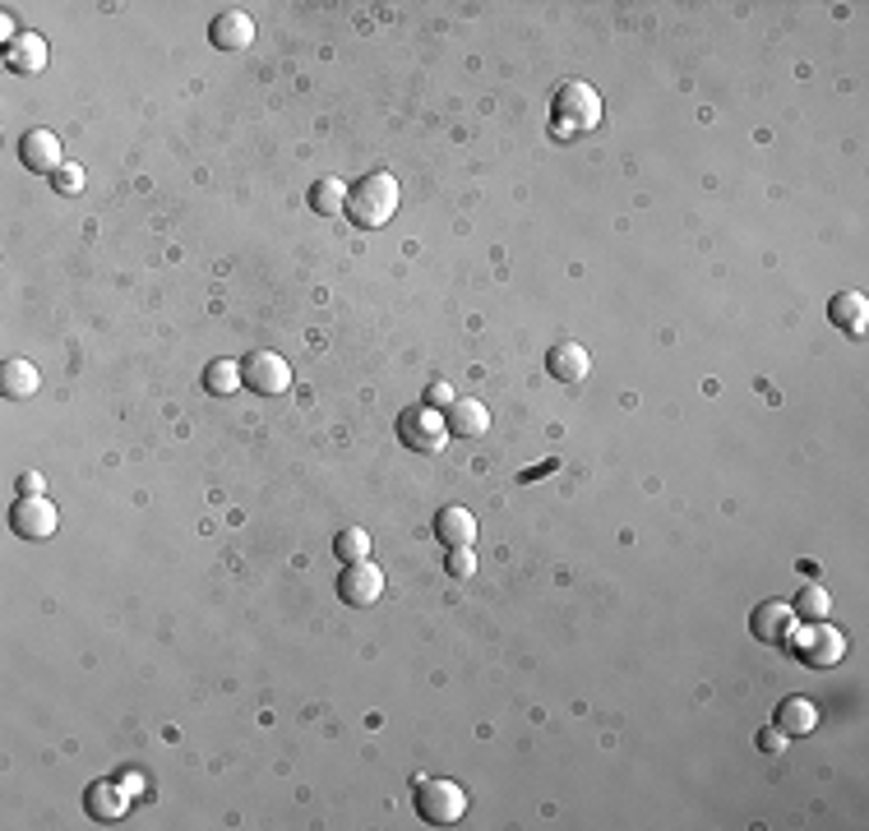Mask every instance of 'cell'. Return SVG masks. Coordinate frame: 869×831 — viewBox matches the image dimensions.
I'll use <instances>...</instances> for the list:
<instances>
[{
    "instance_id": "30bf717a",
    "label": "cell",
    "mask_w": 869,
    "mask_h": 831,
    "mask_svg": "<svg viewBox=\"0 0 869 831\" xmlns=\"http://www.w3.org/2000/svg\"><path fill=\"white\" fill-rule=\"evenodd\" d=\"M19 162L29 171H42V176H56L65 167V153H60V139L52 130H29L24 139H19Z\"/></svg>"
},
{
    "instance_id": "484cf974",
    "label": "cell",
    "mask_w": 869,
    "mask_h": 831,
    "mask_svg": "<svg viewBox=\"0 0 869 831\" xmlns=\"http://www.w3.org/2000/svg\"><path fill=\"white\" fill-rule=\"evenodd\" d=\"M754 744H759V753H768V757H777V753H787V734H782V730H777V726H772V730L764 726V730H759V739H754Z\"/></svg>"
},
{
    "instance_id": "ffe728a7",
    "label": "cell",
    "mask_w": 869,
    "mask_h": 831,
    "mask_svg": "<svg viewBox=\"0 0 869 831\" xmlns=\"http://www.w3.org/2000/svg\"><path fill=\"white\" fill-rule=\"evenodd\" d=\"M310 209H315L320 217H333L347 209V186L338 181V176H324V181L310 186Z\"/></svg>"
},
{
    "instance_id": "52a82bcc",
    "label": "cell",
    "mask_w": 869,
    "mask_h": 831,
    "mask_svg": "<svg viewBox=\"0 0 869 831\" xmlns=\"http://www.w3.org/2000/svg\"><path fill=\"white\" fill-rule=\"evenodd\" d=\"M385 596V569L370 564V559H356V564H343L338 573V600L343 605H356V610H366Z\"/></svg>"
},
{
    "instance_id": "2e32d148",
    "label": "cell",
    "mask_w": 869,
    "mask_h": 831,
    "mask_svg": "<svg viewBox=\"0 0 869 831\" xmlns=\"http://www.w3.org/2000/svg\"><path fill=\"white\" fill-rule=\"evenodd\" d=\"M5 65H10L14 75H42V70H47V37L19 33L10 47H5Z\"/></svg>"
},
{
    "instance_id": "ac0fdd59",
    "label": "cell",
    "mask_w": 869,
    "mask_h": 831,
    "mask_svg": "<svg viewBox=\"0 0 869 831\" xmlns=\"http://www.w3.org/2000/svg\"><path fill=\"white\" fill-rule=\"evenodd\" d=\"M772 726L782 730L787 739H800V734H810V730L818 726V703H810V698H787L782 707H777Z\"/></svg>"
},
{
    "instance_id": "e0dca14e",
    "label": "cell",
    "mask_w": 869,
    "mask_h": 831,
    "mask_svg": "<svg viewBox=\"0 0 869 831\" xmlns=\"http://www.w3.org/2000/svg\"><path fill=\"white\" fill-rule=\"evenodd\" d=\"M435 536L444 546H472L477 541V518L467 508H458V504H449V508H439L435 513Z\"/></svg>"
},
{
    "instance_id": "d6986e66",
    "label": "cell",
    "mask_w": 869,
    "mask_h": 831,
    "mask_svg": "<svg viewBox=\"0 0 869 831\" xmlns=\"http://www.w3.org/2000/svg\"><path fill=\"white\" fill-rule=\"evenodd\" d=\"M37 370L29 366V361H5L0 366V393L5 397H14V402H24V397H33L37 393Z\"/></svg>"
},
{
    "instance_id": "8fae6325",
    "label": "cell",
    "mask_w": 869,
    "mask_h": 831,
    "mask_svg": "<svg viewBox=\"0 0 869 831\" xmlns=\"http://www.w3.org/2000/svg\"><path fill=\"white\" fill-rule=\"evenodd\" d=\"M209 42L218 52H241V47H250L255 42V19L245 14V10H222L213 24H209Z\"/></svg>"
},
{
    "instance_id": "5bb4252c",
    "label": "cell",
    "mask_w": 869,
    "mask_h": 831,
    "mask_svg": "<svg viewBox=\"0 0 869 831\" xmlns=\"http://www.w3.org/2000/svg\"><path fill=\"white\" fill-rule=\"evenodd\" d=\"M588 370H592V361H588V351L578 342H555L546 351V374L560 379V384H583Z\"/></svg>"
},
{
    "instance_id": "6da1fadb",
    "label": "cell",
    "mask_w": 869,
    "mask_h": 831,
    "mask_svg": "<svg viewBox=\"0 0 869 831\" xmlns=\"http://www.w3.org/2000/svg\"><path fill=\"white\" fill-rule=\"evenodd\" d=\"M550 125L560 139H573V134H588L601 125V93L583 79H565L550 98Z\"/></svg>"
},
{
    "instance_id": "d4e9b609",
    "label": "cell",
    "mask_w": 869,
    "mask_h": 831,
    "mask_svg": "<svg viewBox=\"0 0 869 831\" xmlns=\"http://www.w3.org/2000/svg\"><path fill=\"white\" fill-rule=\"evenodd\" d=\"M52 186H56V194H79V190H83V167L65 162V167L52 176Z\"/></svg>"
},
{
    "instance_id": "8992f818",
    "label": "cell",
    "mask_w": 869,
    "mask_h": 831,
    "mask_svg": "<svg viewBox=\"0 0 869 831\" xmlns=\"http://www.w3.org/2000/svg\"><path fill=\"white\" fill-rule=\"evenodd\" d=\"M241 374H245V389L259 397H278L292 389V366H287L278 351H250L241 361Z\"/></svg>"
},
{
    "instance_id": "f1b7e54d",
    "label": "cell",
    "mask_w": 869,
    "mask_h": 831,
    "mask_svg": "<svg viewBox=\"0 0 869 831\" xmlns=\"http://www.w3.org/2000/svg\"><path fill=\"white\" fill-rule=\"evenodd\" d=\"M121 790H125V795L144 790V776H140V772H125V776H121Z\"/></svg>"
},
{
    "instance_id": "83f0119b",
    "label": "cell",
    "mask_w": 869,
    "mask_h": 831,
    "mask_svg": "<svg viewBox=\"0 0 869 831\" xmlns=\"http://www.w3.org/2000/svg\"><path fill=\"white\" fill-rule=\"evenodd\" d=\"M19 494H24V499L42 494V476H37V471H24V476H19Z\"/></svg>"
},
{
    "instance_id": "7402d4cb",
    "label": "cell",
    "mask_w": 869,
    "mask_h": 831,
    "mask_svg": "<svg viewBox=\"0 0 869 831\" xmlns=\"http://www.w3.org/2000/svg\"><path fill=\"white\" fill-rule=\"evenodd\" d=\"M204 389H209V393H218V397H227V393L245 389L241 361H209V370H204Z\"/></svg>"
},
{
    "instance_id": "5b68a950",
    "label": "cell",
    "mask_w": 869,
    "mask_h": 831,
    "mask_svg": "<svg viewBox=\"0 0 869 831\" xmlns=\"http://www.w3.org/2000/svg\"><path fill=\"white\" fill-rule=\"evenodd\" d=\"M444 439H449V425H444V412H435L431 402H416L398 416V443L412 448V453H439Z\"/></svg>"
},
{
    "instance_id": "cb8c5ba5",
    "label": "cell",
    "mask_w": 869,
    "mask_h": 831,
    "mask_svg": "<svg viewBox=\"0 0 869 831\" xmlns=\"http://www.w3.org/2000/svg\"><path fill=\"white\" fill-rule=\"evenodd\" d=\"M444 569H449V577H472L477 573V554L472 546H454L449 559H444Z\"/></svg>"
},
{
    "instance_id": "4fadbf2b",
    "label": "cell",
    "mask_w": 869,
    "mask_h": 831,
    "mask_svg": "<svg viewBox=\"0 0 869 831\" xmlns=\"http://www.w3.org/2000/svg\"><path fill=\"white\" fill-rule=\"evenodd\" d=\"M444 425L454 439H481L490 430V412L477 397H454V407H444Z\"/></svg>"
},
{
    "instance_id": "4316f807",
    "label": "cell",
    "mask_w": 869,
    "mask_h": 831,
    "mask_svg": "<svg viewBox=\"0 0 869 831\" xmlns=\"http://www.w3.org/2000/svg\"><path fill=\"white\" fill-rule=\"evenodd\" d=\"M426 402H431V407H435V412H444V407H454V389H449V384H444V379H435V384L426 389Z\"/></svg>"
},
{
    "instance_id": "44dd1931",
    "label": "cell",
    "mask_w": 869,
    "mask_h": 831,
    "mask_svg": "<svg viewBox=\"0 0 869 831\" xmlns=\"http://www.w3.org/2000/svg\"><path fill=\"white\" fill-rule=\"evenodd\" d=\"M795 619H805V624H814V619H828V610H833V600H828V587L823 582H805V587L795 592Z\"/></svg>"
},
{
    "instance_id": "7c38bea8",
    "label": "cell",
    "mask_w": 869,
    "mask_h": 831,
    "mask_svg": "<svg viewBox=\"0 0 869 831\" xmlns=\"http://www.w3.org/2000/svg\"><path fill=\"white\" fill-rule=\"evenodd\" d=\"M83 808L93 822H121L130 808V795L121 790V781H93L83 790Z\"/></svg>"
},
{
    "instance_id": "277c9868",
    "label": "cell",
    "mask_w": 869,
    "mask_h": 831,
    "mask_svg": "<svg viewBox=\"0 0 869 831\" xmlns=\"http://www.w3.org/2000/svg\"><path fill=\"white\" fill-rule=\"evenodd\" d=\"M467 813V790L458 781H444V776H421L416 781V818L431 822V827H454Z\"/></svg>"
},
{
    "instance_id": "ba28073f",
    "label": "cell",
    "mask_w": 869,
    "mask_h": 831,
    "mask_svg": "<svg viewBox=\"0 0 869 831\" xmlns=\"http://www.w3.org/2000/svg\"><path fill=\"white\" fill-rule=\"evenodd\" d=\"M56 523H60V513L52 499H42V494H33V499L19 494V504L10 508V527H14V536H24V541H47Z\"/></svg>"
},
{
    "instance_id": "9c48e42d",
    "label": "cell",
    "mask_w": 869,
    "mask_h": 831,
    "mask_svg": "<svg viewBox=\"0 0 869 831\" xmlns=\"http://www.w3.org/2000/svg\"><path fill=\"white\" fill-rule=\"evenodd\" d=\"M791 628H795V610H791L787 600H764V605H754V615H749V633L759 638V642H768V647H787Z\"/></svg>"
},
{
    "instance_id": "9a60e30c",
    "label": "cell",
    "mask_w": 869,
    "mask_h": 831,
    "mask_svg": "<svg viewBox=\"0 0 869 831\" xmlns=\"http://www.w3.org/2000/svg\"><path fill=\"white\" fill-rule=\"evenodd\" d=\"M828 319L846 333V338H860V333L869 328V301L860 296V291H837V296L828 301Z\"/></svg>"
},
{
    "instance_id": "603a6c76",
    "label": "cell",
    "mask_w": 869,
    "mask_h": 831,
    "mask_svg": "<svg viewBox=\"0 0 869 831\" xmlns=\"http://www.w3.org/2000/svg\"><path fill=\"white\" fill-rule=\"evenodd\" d=\"M333 554L343 559V564H356V559H370V536L361 527H347L333 536Z\"/></svg>"
},
{
    "instance_id": "7a4b0ae2",
    "label": "cell",
    "mask_w": 869,
    "mask_h": 831,
    "mask_svg": "<svg viewBox=\"0 0 869 831\" xmlns=\"http://www.w3.org/2000/svg\"><path fill=\"white\" fill-rule=\"evenodd\" d=\"M361 232H375L398 213V181L389 171H370L356 186H347V209H343Z\"/></svg>"
},
{
    "instance_id": "3957f363",
    "label": "cell",
    "mask_w": 869,
    "mask_h": 831,
    "mask_svg": "<svg viewBox=\"0 0 869 831\" xmlns=\"http://www.w3.org/2000/svg\"><path fill=\"white\" fill-rule=\"evenodd\" d=\"M787 651L800 665H810V670H833L846 656V638H842V628H833L828 619H814L805 628H791Z\"/></svg>"
}]
</instances>
